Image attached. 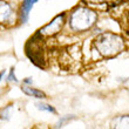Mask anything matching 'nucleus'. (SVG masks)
<instances>
[{
	"instance_id": "obj_1",
	"label": "nucleus",
	"mask_w": 129,
	"mask_h": 129,
	"mask_svg": "<svg viewBox=\"0 0 129 129\" xmlns=\"http://www.w3.org/2000/svg\"><path fill=\"white\" fill-rule=\"evenodd\" d=\"M96 49L102 56L112 58L124 49V41L120 35L113 33H103L95 39Z\"/></svg>"
},
{
	"instance_id": "obj_2",
	"label": "nucleus",
	"mask_w": 129,
	"mask_h": 129,
	"mask_svg": "<svg viewBox=\"0 0 129 129\" xmlns=\"http://www.w3.org/2000/svg\"><path fill=\"white\" fill-rule=\"evenodd\" d=\"M98 20V14L95 11L88 7H78L75 8L69 18L71 28L75 32H83L92 28Z\"/></svg>"
},
{
	"instance_id": "obj_3",
	"label": "nucleus",
	"mask_w": 129,
	"mask_h": 129,
	"mask_svg": "<svg viewBox=\"0 0 129 129\" xmlns=\"http://www.w3.org/2000/svg\"><path fill=\"white\" fill-rule=\"evenodd\" d=\"M64 24V14H60L58 17H55L53 20L47 24L45 27H42L39 31V34L42 37H53L55 34H58L59 32L61 31L62 26Z\"/></svg>"
},
{
	"instance_id": "obj_4",
	"label": "nucleus",
	"mask_w": 129,
	"mask_h": 129,
	"mask_svg": "<svg viewBox=\"0 0 129 129\" xmlns=\"http://www.w3.org/2000/svg\"><path fill=\"white\" fill-rule=\"evenodd\" d=\"M13 10L10 4L0 1V24H8L13 19Z\"/></svg>"
},
{
	"instance_id": "obj_5",
	"label": "nucleus",
	"mask_w": 129,
	"mask_h": 129,
	"mask_svg": "<svg viewBox=\"0 0 129 129\" xmlns=\"http://www.w3.org/2000/svg\"><path fill=\"white\" fill-rule=\"evenodd\" d=\"M87 5L92 7H99V8H110L116 5H119L120 3H122L123 0H85Z\"/></svg>"
},
{
	"instance_id": "obj_6",
	"label": "nucleus",
	"mask_w": 129,
	"mask_h": 129,
	"mask_svg": "<svg viewBox=\"0 0 129 129\" xmlns=\"http://www.w3.org/2000/svg\"><path fill=\"white\" fill-rule=\"evenodd\" d=\"M38 0H24L22 7H21V20L22 22H26L28 20V15H29V11Z\"/></svg>"
},
{
	"instance_id": "obj_7",
	"label": "nucleus",
	"mask_w": 129,
	"mask_h": 129,
	"mask_svg": "<svg viewBox=\"0 0 129 129\" xmlns=\"http://www.w3.org/2000/svg\"><path fill=\"white\" fill-rule=\"evenodd\" d=\"M22 90L26 95L32 96V98H37V99H45L46 98V94L41 90H38L35 88H32V87H27V86H24L22 87Z\"/></svg>"
},
{
	"instance_id": "obj_8",
	"label": "nucleus",
	"mask_w": 129,
	"mask_h": 129,
	"mask_svg": "<svg viewBox=\"0 0 129 129\" xmlns=\"http://www.w3.org/2000/svg\"><path fill=\"white\" fill-rule=\"evenodd\" d=\"M37 107H38V109H40V110H45V112L52 113V114H55V113H56V110H55L52 106L47 105V103H37Z\"/></svg>"
},
{
	"instance_id": "obj_9",
	"label": "nucleus",
	"mask_w": 129,
	"mask_h": 129,
	"mask_svg": "<svg viewBox=\"0 0 129 129\" xmlns=\"http://www.w3.org/2000/svg\"><path fill=\"white\" fill-rule=\"evenodd\" d=\"M8 81H14V82H18L17 78H15V75H14V68H11L10 71V75H8V78H7Z\"/></svg>"
},
{
	"instance_id": "obj_10",
	"label": "nucleus",
	"mask_w": 129,
	"mask_h": 129,
	"mask_svg": "<svg viewBox=\"0 0 129 129\" xmlns=\"http://www.w3.org/2000/svg\"><path fill=\"white\" fill-rule=\"evenodd\" d=\"M10 106H8V107H6V108H5V110H1V119H5V120H7L8 119V110H10Z\"/></svg>"
},
{
	"instance_id": "obj_11",
	"label": "nucleus",
	"mask_w": 129,
	"mask_h": 129,
	"mask_svg": "<svg viewBox=\"0 0 129 129\" xmlns=\"http://www.w3.org/2000/svg\"><path fill=\"white\" fill-rule=\"evenodd\" d=\"M5 74H6V71H5V69H4V71L1 72V73H0V81H1V80H3V78H4V76H5Z\"/></svg>"
}]
</instances>
